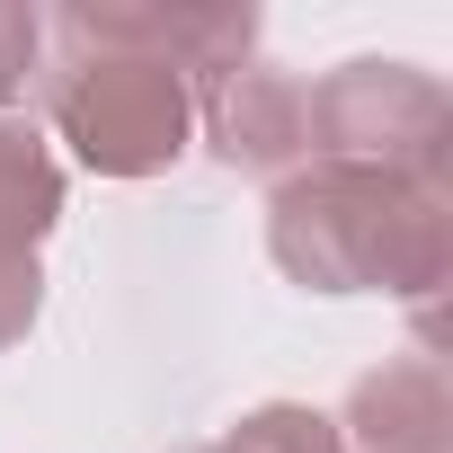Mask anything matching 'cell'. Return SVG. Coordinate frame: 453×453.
Wrapping results in <instances>:
<instances>
[{
	"mask_svg": "<svg viewBox=\"0 0 453 453\" xmlns=\"http://www.w3.org/2000/svg\"><path fill=\"white\" fill-rule=\"evenodd\" d=\"M267 258L303 294H391L426 311L453 285V187L311 160L267 196Z\"/></svg>",
	"mask_w": 453,
	"mask_h": 453,
	"instance_id": "cell-1",
	"label": "cell"
},
{
	"mask_svg": "<svg viewBox=\"0 0 453 453\" xmlns=\"http://www.w3.org/2000/svg\"><path fill=\"white\" fill-rule=\"evenodd\" d=\"M45 116L89 178H160L196 142V89L134 45L63 36V63L45 72Z\"/></svg>",
	"mask_w": 453,
	"mask_h": 453,
	"instance_id": "cell-2",
	"label": "cell"
},
{
	"mask_svg": "<svg viewBox=\"0 0 453 453\" xmlns=\"http://www.w3.org/2000/svg\"><path fill=\"white\" fill-rule=\"evenodd\" d=\"M303 107H311V160L391 169V178H426V187H444V169H453V98L418 63L356 54L320 89H303Z\"/></svg>",
	"mask_w": 453,
	"mask_h": 453,
	"instance_id": "cell-3",
	"label": "cell"
},
{
	"mask_svg": "<svg viewBox=\"0 0 453 453\" xmlns=\"http://www.w3.org/2000/svg\"><path fill=\"white\" fill-rule=\"evenodd\" d=\"M54 36L134 45V54L169 63V72L204 98L213 81L250 72V54H258V10H250V0H178V10H160V0H72V10H54Z\"/></svg>",
	"mask_w": 453,
	"mask_h": 453,
	"instance_id": "cell-4",
	"label": "cell"
},
{
	"mask_svg": "<svg viewBox=\"0 0 453 453\" xmlns=\"http://www.w3.org/2000/svg\"><path fill=\"white\" fill-rule=\"evenodd\" d=\"M196 125L204 142L232 160V169H258V178H294L311 169V107H303V81L294 72H232V81H213L196 98Z\"/></svg>",
	"mask_w": 453,
	"mask_h": 453,
	"instance_id": "cell-5",
	"label": "cell"
},
{
	"mask_svg": "<svg viewBox=\"0 0 453 453\" xmlns=\"http://www.w3.org/2000/svg\"><path fill=\"white\" fill-rule=\"evenodd\" d=\"M329 426L347 453H453V382L435 356H391V365L356 373V391Z\"/></svg>",
	"mask_w": 453,
	"mask_h": 453,
	"instance_id": "cell-6",
	"label": "cell"
},
{
	"mask_svg": "<svg viewBox=\"0 0 453 453\" xmlns=\"http://www.w3.org/2000/svg\"><path fill=\"white\" fill-rule=\"evenodd\" d=\"M63 222V160L27 116H0V250H36Z\"/></svg>",
	"mask_w": 453,
	"mask_h": 453,
	"instance_id": "cell-7",
	"label": "cell"
},
{
	"mask_svg": "<svg viewBox=\"0 0 453 453\" xmlns=\"http://www.w3.org/2000/svg\"><path fill=\"white\" fill-rule=\"evenodd\" d=\"M204 453H347V444H338V426H329L320 409H303V400H258V409L232 418V435L204 444Z\"/></svg>",
	"mask_w": 453,
	"mask_h": 453,
	"instance_id": "cell-8",
	"label": "cell"
},
{
	"mask_svg": "<svg viewBox=\"0 0 453 453\" xmlns=\"http://www.w3.org/2000/svg\"><path fill=\"white\" fill-rule=\"evenodd\" d=\"M36 54H45V19L27 0H0V116H10V98H27Z\"/></svg>",
	"mask_w": 453,
	"mask_h": 453,
	"instance_id": "cell-9",
	"label": "cell"
},
{
	"mask_svg": "<svg viewBox=\"0 0 453 453\" xmlns=\"http://www.w3.org/2000/svg\"><path fill=\"white\" fill-rule=\"evenodd\" d=\"M45 311V267L36 250H0V347H19Z\"/></svg>",
	"mask_w": 453,
	"mask_h": 453,
	"instance_id": "cell-10",
	"label": "cell"
}]
</instances>
